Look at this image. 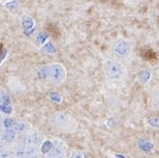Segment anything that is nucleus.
<instances>
[{
	"instance_id": "cd10ccee",
	"label": "nucleus",
	"mask_w": 159,
	"mask_h": 158,
	"mask_svg": "<svg viewBox=\"0 0 159 158\" xmlns=\"http://www.w3.org/2000/svg\"><path fill=\"white\" fill-rule=\"evenodd\" d=\"M2 49H3V48H2V44H1V43H0V53H1V52H2Z\"/></svg>"
},
{
	"instance_id": "9d476101",
	"label": "nucleus",
	"mask_w": 159,
	"mask_h": 158,
	"mask_svg": "<svg viewBox=\"0 0 159 158\" xmlns=\"http://www.w3.org/2000/svg\"><path fill=\"white\" fill-rule=\"evenodd\" d=\"M28 124L24 121H20V120H17V121L14 122V126H13V129L16 131V132H26L28 130Z\"/></svg>"
},
{
	"instance_id": "a211bd4d",
	"label": "nucleus",
	"mask_w": 159,
	"mask_h": 158,
	"mask_svg": "<svg viewBox=\"0 0 159 158\" xmlns=\"http://www.w3.org/2000/svg\"><path fill=\"white\" fill-rule=\"evenodd\" d=\"M153 147V145L151 143L149 142H146V141H144V142L140 143V148L142 149V150H145V151H148L150 150Z\"/></svg>"
},
{
	"instance_id": "412c9836",
	"label": "nucleus",
	"mask_w": 159,
	"mask_h": 158,
	"mask_svg": "<svg viewBox=\"0 0 159 158\" xmlns=\"http://www.w3.org/2000/svg\"><path fill=\"white\" fill-rule=\"evenodd\" d=\"M154 103L156 104V106L159 108V90H157L155 93H154Z\"/></svg>"
},
{
	"instance_id": "6ab92c4d",
	"label": "nucleus",
	"mask_w": 159,
	"mask_h": 158,
	"mask_svg": "<svg viewBox=\"0 0 159 158\" xmlns=\"http://www.w3.org/2000/svg\"><path fill=\"white\" fill-rule=\"evenodd\" d=\"M22 23H23V27H24V28H28V27L32 26V20H31V19H29V18H27V17H24V18H23Z\"/></svg>"
},
{
	"instance_id": "7ed1b4c3",
	"label": "nucleus",
	"mask_w": 159,
	"mask_h": 158,
	"mask_svg": "<svg viewBox=\"0 0 159 158\" xmlns=\"http://www.w3.org/2000/svg\"><path fill=\"white\" fill-rule=\"evenodd\" d=\"M112 51L118 59H127L131 53V44L126 40H116L112 45Z\"/></svg>"
},
{
	"instance_id": "f8f14e48",
	"label": "nucleus",
	"mask_w": 159,
	"mask_h": 158,
	"mask_svg": "<svg viewBox=\"0 0 159 158\" xmlns=\"http://www.w3.org/2000/svg\"><path fill=\"white\" fill-rule=\"evenodd\" d=\"M48 31L51 33V34L54 37H57L60 35V31H58V28L54 25V24H48Z\"/></svg>"
},
{
	"instance_id": "5701e85b",
	"label": "nucleus",
	"mask_w": 159,
	"mask_h": 158,
	"mask_svg": "<svg viewBox=\"0 0 159 158\" xmlns=\"http://www.w3.org/2000/svg\"><path fill=\"white\" fill-rule=\"evenodd\" d=\"M0 110L1 111H3V112H5V113H11V111H12V109H11V107H2V106H0Z\"/></svg>"
},
{
	"instance_id": "2eb2a0df",
	"label": "nucleus",
	"mask_w": 159,
	"mask_h": 158,
	"mask_svg": "<svg viewBox=\"0 0 159 158\" xmlns=\"http://www.w3.org/2000/svg\"><path fill=\"white\" fill-rule=\"evenodd\" d=\"M14 120H12L10 118H6L5 120H3V124H4V128L6 129H12L14 126Z\"/></svg>"
},
{
	"instance_id": "a878e982",
	"label": "nucleus",
	"mask_w": 159,
	"mask_h": 158,
	"mask_svg": "<svg viewBox=\"0 0 159 158\" xmlns=\"http://www.w3.org/2000/svg\"><path fill=\"white\" fill-rule=\"evenodd\" d=\"M6 52H7V51L6 49H2V52H1V53H0V61H1L4 57H5V56H6Z\"/></svg>"
},
{
	"instance_id": "c85d7f7f",
	"label": "nucleus",
	"mask_w": 159,
	"mask_h": 158,
	"mask_svg": "<svg viewBox=\"0 0 159 158\" xmlns=\"http://www.w3.org/2000/svg\"><path fill=\"white\" fill-rule=\"evenodd\" d=\"M158 24H159V16H158Z\"/></svg>"
},
{
	"instance_id": "393cba45",
	"label": "nucleus",
	"mask_w": 159,
	"mask_h": 158,
	"mask_svg": "<svg viewBox=\"0 0 159 158\" xmlns=\"http://www.w3.org/2000/svg\"><path fill=\"white\" fill-rule=\"evenodd\" d=\"M5 141L3 140V138H2V136H1V134H0V150H2V149L4 148V146H5Z\"/></svg>"
},
{
	"instance_id": "ddd939ff",
	"label": "nucleus",
	"mask_w": 159,
	"mask_h": 158,
	"mask_svg": "<svg viewBox=\"0 0 159 158\" xmlns=\"http://www.w3.org/2000/svg\"><path fill=\"white\" fill-rule=\"evenodd\" d=\"M14 155L13 151H10L8 149H2L0 150V158H12Z\"/></svg>"
},
{
	"instance_id": "bb28decb",
	"label": "nucleus",
	"mask_w": 159,
	"mask_h": 158,
	"mask_svg": "<svg viewBox=\"0 0 159 158\" xmlns=\"http://www.w3.org/2000/svg\"><path fill=\"white\" fill-rule=\"evenodd\" d=\"M3 130H4V124H3V120L0 118V134L3 132Z\"/></svg>"
},
{
	"instance_id": "39448f33",
	"label": "nucleus",
	"mask_w": 159,
	"mask_h": 158,
	"mask_svg": "<svg viewBox=\"0 0 159 158\" xmlns=\"http://www.w3.org/2000/svg\"><path fill=\"white\" fill-rule=\"evenodd\" d=\"M13 153H14L15 157H17V158H36V157H39L36 148L30 147V146H25V145H22V146L16 148Z\"/></svg>"
},
{
	"instance_id": "0eeeda50",
	"label": "nucleus",
	"mask_w": 159,
	"mask_h": 158,
	"mask_svg": "<svg viewBox=\"0 0 159 158\" xmlns=\"http://www.w3.org/2000/svg\"><path fill=\"white\" fill-rule=\"evenodd\" d=\"M48 76L56 83H61L65 79V70L60 65H52L48 69Z\"/></svg>"
},
{
	"instance_id": "dca6fc26",
	"label": "nucleus",
	"mask_w": 159,
	"mask_h": 158,
	"mask_svg": "<svg viewBox=\"0 0 159 158\" xmlns=\"http://www.w3.org/2000/svg\"><path fill=\"white\" fill-rule=\"evenodd\" d=\"M48 69H49V66H43V68L39 72V77L40 79L47 78L48 76Z\"/></svg>"
},
{
	"instance_id": "4468645a",
	"label": "nucleus",
	"mask_w": 159,
	"mask_h": 158,
	"mask_svg": "<svg viewBox=\"0 0 159 158\" xmlns=\"http://www.w3.org/2000/svg\"><path fill=\"white\" fill-rule=\"evenodd\" d=\"M148 124L151 127L159 128V118L158 117H151L148 119Z\"/></svg>"
},
{
	"instance_id": "6e6552de",
	"label": "nucleus",
	"mask_w": 159,
	"mask_h": 158,
	"mask_svg": "<svg viewBox=\"0 0 159 158\" xmlns=\"http://www.w3.org/2000/svg\"><path fill=\"white\" fill-rule=\"evenodd\" d=\"M139 53L141 57L145 61H155L158 59V56H157V52L154 51L153 48L149 47H140V51Z\"/></svg>"
},
{
	"instance_id": "c756f323",
	"label": "nucleus",
	"mask_w": 159,
	"mask_h": 158,
	"mask_svg": "<svg viewBox=\"0 0 159 158\" xmlns=\"http://www.w3.org/2000/svg\"><path fill=\"white\" fill-rule=\"evenodd\" d=\"M36 158H39V157H36Z\"/></svg>"
},
{
	"instance_id": "f03ea898",
	"label": "nucleus",
	"mask_w": 159,
	"mask_h": 158,
	"mask_svg": "<svg viewBox=\"0 0 159 158\" xmlns=\"http://www.w3.org/2000/svg\"><path fill=\"white\" fill-rule=\"evenodd\" d=\"M104 70L111 80H120L124 76V69L118 61L106 60L104 63Z\"/></svg>"
},
{
	"instance_id": "f257e3e1",
	"label": "nucleus",
	"mask_w": 159,
	"mask_h": 158,
	"mask_svg": "<svg viewBox=\"0 0 159 158\" xmlns=\"http://www.w3.org/2000/svg\"><path fill=\"white\" fill-rule=\"evenodd\" d=\"M52 124L57 128L66 132H72L77 127V122L72 116L66 113H57L52 118Z\"/></svg>"
},
{
	"instance_id": "20e7f679",
	"label": "nucleus",
	"mask_w": 159,
	"mask_h": 158,
	"mask_svg": "<svg viewBox=\"0 0 159 158\" xmlns=\"http://www.w3.org/2000/svg\"><path fill=\"white\" fill-rule=\"evenodd\" d=\"M21 140H22V145L36 148L43 143V136L39 131H33L28 133V134L22 135L20 141Z\"/></svg>"
},
{
	"instance_id": "4be33fe9",
	"label": "nucleus",
	"mask_w": 159,
	"mask_h": 158,
	"mask_svg": "<svg viewBox=\"0 0 159 158\" xmlns=\"http://www.w3.org/2000/svg\"><path fill=\"white\" fill-rule=\"evenodd\" d=\"M5 97H6L5 92H4V90L1 88V87H0V103L4 102V100H5Z\"/></svg>"
},
{
	"instance_id": "9b49d317",
	"label": "nucleus",
	"mask_w": 159,
	"mask_h": 158,
	"mask_svg": "<svg viewBox=\"0 0 159 158\" xmlns=\"http://www.w3.org/2000/svg\"><path fill=\"white\" fill-rule=\"evenodd\" d=\"M52 147H53V143L52 141H49V140L45 141V142L43 143V146H41V152L48 154V153L52 149Z\"/></svg>"
},
{
	"instance_id": "f3484780",
	"label": "nucleus",
	"mask_w": 159,
	"mask_h": 158,
	"mask_svg": "<svg viewBox=\"0 0 159 158\" xmlns=\"http://www.w3.org/2000/svg\"><path fill=\"white\" fill-rule=\"evenodd\" d=\"M5 6L9 10H13V9H15V8L18 6V2L16 1V0H12V1H9V2L5 3Z\"/></svg>"
},
{
	"instance_id": "423d86ee",
	"label": "nucleus",
	"mask_w": 159,
	"mask_h": 158,
	"mask_svg": "<svg viewBox=\"0 0 159 158\" xmlns=\"http://www.w3.org/2000/svg\"><path fill=\"white\" fill-rule=\"evenodd\" d=\"M53 147L47 154V158H64L65 145L61 140H54Z\"/></svg>"
},
{
	"instance_id": "aec40b11",
	"label": "nucleus",
	"mask_w": 159,
	"mask_h": 158,
	"mask_svg": "<svg viewBox=\"0 0 159 158\" xmlns=\"http://www.w3.org/2000/svg\"><path fill=\"white\" fill-rule=\"evenodd\" d=\"M70 158H84L83 154L81 152H79V151H74L72 154H70Z\"/></svg>"
},
{
	"instance_id": "b1692460",
	"label": "nucleus",
	"mask_w": 159,
	"mask_h": 158,
	"mask_svg": "<svg viewBox=\"0 0 159 158\" xmlns=\"http://www.w3.org/2000/svg\"><path fill=\"white\" fill-rule=\"evenodd\" d=\"M51 98L52 99V100H54V101H57V102H60L61 101V98H60V96L58 95H57V94H52L51 95Z\"/></svg>"
},
{
	"instance_id": "1a4fd4ad",
	"label": "nucleus",
	"mask_w": 159,
	"mask_h": 158,
	"mask_svg": "<svg viewBox=\"0 0 159 158\" xmlns=\"http://www.w3.org/2000/svg\"><path fill=\"white\" fill-rule=\"evenodd\" d=\"M1 136L3 140L5 141V143H11L16 139L17 137V132H16L13 128L12 129H6L5 131L1 133Z\"/></svg>"
}]
</instances>
